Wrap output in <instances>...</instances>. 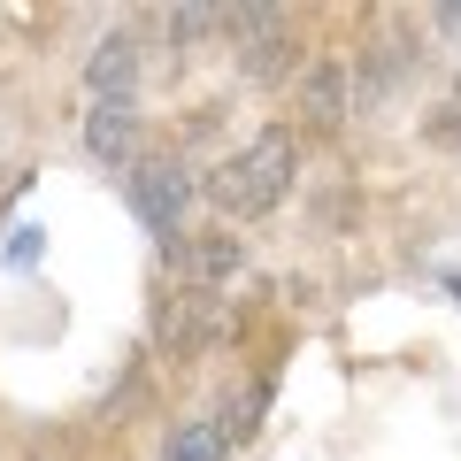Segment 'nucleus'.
<instances>
[{"mask_svg":"<svg viewBox=\"0 0 461 461\" xmlns=\"http://www.w3.org/2000/svg\"><path fill=\"white\" fill-rule=\"evenodd\" d=\"M293 169H300V139L285 131V123H262L239 154H223V162L200 177V193L215 200L223 223H254V215H269L293 193Z\"/></svg>","mask_w":461,"mask_h":461,"instance_id":"nucleus-1","label":"nucleus"},{"mask_svg":"<svg viewBox=\"0 0 461 461\" xmlns=\"http://www.w3.org/2000/svg\"><path fill=\"white\" fill-rule=\"evenodd\" d=\"M123 185H131V208H139V223L162 239V247H177L185 239V208H193V169L177 162V154H139L131 169H123Z\"/></svg>","mask_w":461,"mask_h":461,"instance_id":"nucleus-2","label":"nucleus"},{"mask_svg":"<svg viewBox=\"0 0 461 461\" xmlns=\"http://www.w3.org/2000/svg\"><path fill=\"white\" fill-rule=\"evenodd\" d=\"M223 32L239 47V69L254 85H285L293 77V16L269 8V0H247V8H223Z\"/></svg>","mask_w":461,"mask_h":461,"instance_id":"nucleus-3","label":"nucleus"},{"mask_svg":"<svg viewBox=\"0 0 461 461\" xmlns=\"http://www.w3.org/2000/svg\"><path fill=\"white\" fill-rule=\"evenodd\" d=\"M223 330H230V308H223L215 293H200V285H177V293L154 300V346H162L169 362H193V354H208Z\"/></svg>","mask_w":461,"mask_h":461,"instance_id":"nucleus-4","label":"nucleus"},{"mask_svg":"<svg viewBox=\"0 0 461 461\" xmlns=\"http://www.w3.org/2000/svg\"><path fill=\"white\" fill-rule=\"evenodd\" d=\"M85 154L108 162V169H131L147 154V131H139L131 100H93V115H85Z\"/></svg>","mask_w":461,"mask_h":461,"instance_id":"nucleus-5","label":"nucleus"},{"mask_svg":"<svg viewBox=\"0 0 461 461\" xmlns=\"http://www.w3.org/2000/svg\"><path fill=\"white\" fill-rule=\"evenodd\" d=\"M293 108L308 131H339L346 108H354V77H346V62H308L293 85Z\"/></svg>","mask_w":461,"mask_h":461,"instance_id":"nucleus-6","label":"nucleus"},{"mask_svg":"<svg viewBox=\"0 0 461 461\" xmlns=\"http://www.w3.org/2000/svg\"><path fill=\"white\" fill-rule=\"evenodd\" d=\"M162 254L185 269V285H200V293L230 285V277H239V262H247L239 230H200V239H177V247H162Z\"/></svg>","mask_w":461,"mask_h":461,"instance_id":"nucleus-7","label":"nucleus"},{"mask_svg":"<svg viewBox=\"0 0 461 461\" xmlns=\"http://www.w3.org/2000/svg\"><path fill=\"white\" fill-rule=\"evenodd\" d=\"M85 85H93V100H131V85H139V39L131 32L100 39L93 62H85Z\"/></svg>","mask_w":461,"mask_h":461,"instance_id":"nucleus-8","label":"nucleus"},{"mask_svg":"<svg viewBox=\"0 0 461 461\" xmlns=\"http://www.w3.org/2000/svg\"><path fill=\"white\" fill-rule=\"evenodd\" d=\"M162 461H230V446H223V430H215V423H177Z\"/></svg>","mask_w":461,"mask_h":461,"instance_id":"nucleus-9","label":"nucleus"},{"mask_svg":"<svg viewBox=\"0 0 461 461\" xmlns=\"http://www.w3.org/2000/svg\"><path fill=\"white\" fill-rule=\"evenodd\" d=\"M423 139H430L438 154H461V77L446 85V93H438V108L423 115Z\"/></svg>","mask_w":461,"mask_h":461,"instance_id":"nucleus-10","label":"nucleus"},{"mask_svg":"<svg viewBox=\"0 0 461 461\" xmlns=\"http://www.w3.org/2000/svg\"><path fill=\"white\" fill-rule=\"evenodd\" d=\"M430 32H446V39H461V0H446V8H430Z\"/></svg>","mask_w":461,"mask_h":461,"instance_id":"nucleus-11","label":"nucleus"}]
</instances>
